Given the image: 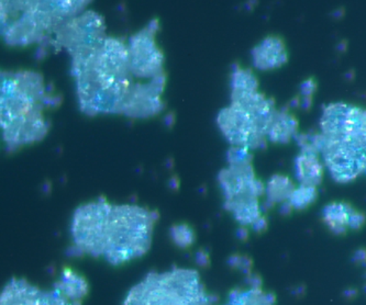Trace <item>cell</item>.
<instances>
[{"mask_svg": "<svg viewBox=\"0 0 366 305\" xmlns=\"http://www.w3.org/2000/svg\"><path fill=\"white\" fill-rule=\"evenodd\" d=\"M157 212L136 204H113L105 199L82 204L71 221L69 257L103 258L120 266L149 252Z\"/></svg>", "mask_w": 366, "mask_h": 305, "instance_id": "6da1fadb", "label": "cell"}, {"mask_svg": "<svg viewBox=\"0 0 366 305\" xmlns=\"http://www.w3.org/2000/svg\"><path fill=\"white\" fill-rule=\"evenodd\" d=\"M77 104L85 115H122L134 79L128 46L121 38L103 41L71 55Z\"/></svg>", "mask_w": 366, "mask_h": 305, "instance_id": "7a4b0ae2", "label": "cell"}, {"mask_svg": "<svg viewBox=\"0 0 366 305\" xmlns=\"http://www.w3.org/2000/svg\"><path fill=\"white\" fill-rule=\"evenodd\" d=\"M61 97L32 71H3L0 79V127L7 152L43 140L49 132L44 111Z\"/></svg>", "mask_w": 366, "mask_h": 305, "instance_id": "3957f363", "label": "cell"}, {"mask_svg": "<svg viewBox=\"0 0 366 305\" xmlns=\"http://www.w3.org/2000/svg\"><path fill=\"white\" fill-rule=\"evenodd\" d=\"M319 154L333 180L348 183L366 166V109L353 104L323 108L318 131Z\"/></svg>", "mask_w": 366, "mask_h": 305, "instance_id": "277c9868", "label": "cell"}, {"mask_svg": "<svg viewBox=\"0 0 366 305\" xmlns=\"http://www.w3.org/2000/svg\"><path fill=\"white\" fill-rule=\"evenodd\" d=\"M230 104L220 110L217 125L233 148L248 150L267 146L269 125L277 110L274 100L259 90L253 71L233 65Z\"/></svg>", "mask_w": 366, "mask_h": 305, "instance_id": "5b68a950", "label": "cell"}, {"mask_svg": "<svg viewBox=\"0 0 366 305\" xmlns=\"http://www.w3.org/2000/svg\"><path fill=\"white\" fill-rule=\"evenodd\" d=\"M88 1H1V36L11 46H38L36 55L42 59L50 50L52 36L69 19L86 10Z\"/></svg>", "mask_w": 366, "mask_h": 305, "instance_id": "8992f818", "label": "cell"}, {"mask_svg": "<svg viewBox=\"0 0 366 305\" xmlns=\"http://www.w3.org/2000/svg\"><path fill=\"white\" fill-rule=\"evenodd\" d=\"M225 158L228 165L217 177L223 208L230 212L240 227H252L263 213L260 198L265 194V185L254 173L251 150L230 148Z\"/></svg>", "mask_w": 366, "mask_h": 305, "instance_id": "52a82bcc", "label": "cell"}, {"mask_svg": "<svg viewBox=\"0 0 366 305\" xmlns=\"http://www.w3.org/2000/svg\"><path fill=\"white\" fill-rule=\"evenodd\" d=\"M216 301L196 270L174 267L149 272L131 288L123 305H213Z\"/></svg>", "mask_w": 366, "mask_h": 305, "instance_id": "ba28073f", "label": "cell"}, {"mask_svg": "<svg viewBox=\"0 0 366 305\" xmlns=\"http://www.w3.org/2000/svg\"><path fill=\"white\" fill-rule=\"evenodd\" d=\"M159 28V20L152 19L127 41L130 71L138 82H150L165 76L164 55L157 43Z\"/></svg>", "mask_w": 366, "mask_h": 305, "instance_id": "9c48e42d", "label": "cell"}, {"mask_svg": "<svg viewBox=\"0 0 366 305\" xmlns=\"http://www.w3.org/2000/svg\"><path fill=\"white\" fill-rule=\"evenodd\" d=\"M101 15L85 10L65 21L52 36L50 50H65L69 55L90 49L107 38Z\"/></svg>", "mask_w": 366, "mask_h": 305, "instance_id": "30bf717a", "label": "cell"}, {"mask_svg": "<svg viewBox=\"0 0 366 305\" xmlns=\"http://www.w3.org/2000/svg\"><path fill=\"white\" fill-rule=\"evenodd\" d=\"M167 85V76L150 82H136L127 99L122 115L131 119H148L164 109L162 94Z\"/></svg>", "mask_w": 366, "mask_h": 305, "instance_id": "8fae6325", "label": "cell"}, {"mask_svg": "<svg viewBox=\"0 0 366 305\" xmlns=\"http://www.w3.org/2000/svg\"><path fill=\"white\" fill-rule=\"evenodd\" d=\"M0 305H80L71 302L57 289L44 290L24 279H11L0 295Z\"/></svg>", "mask_w": 366, "mask_h": 305, "instance_id": "7c38bea8", "label": "cell"}, {"mask_svg": "<svg viewBox=\"0 0 366 305\" xmlns=\"http://www.w3.org/2000/svg\"><path fill=\"white\" fill-rule=\"evenodd\" d=\"M251 61L259 71H273L282 67L288 61L284 41L279 36H267L252 49Z\"/></svg>", "mask_w": 366, "mask_h": 305, "instance_id": "4fadbf2b", "label": "cell"}, {"mask_svg": "<svg viewBox=\"0 0 366 305\" xmlns=\"http://www.w3.org/2000/svg\"><path fill=\"white\" fill-rule=\"evenodd\" d=\"M325 168L321 155L316 152H300L294 160L295 177L302 186H319Z\"/></svg>", "mask_w": 366, "mask_h": 305, "instance_id": "5bb4252c", "label": "cell"}, {"mask_svg": "<svg viewBox=\"0 0 366 305\" xmlns=\"http://www.w3.org/2000/svg\"><path fill=\"white\" fill-rule=\"evenodd\" d=\"M298 120L290 113L288 107L277 110L269 125L267 141L276 144H287L298 134Z\"/></svg>", "mask_w": 366, "mask_h": 305, "instance_id": "9a60e30c", "label": "cell"}, {"mask_svg": "<svg viewBox=\"0 0 366 305\" xmlns=\"http://www.w3.org/2000/svg\"><path fill=\"white\" fill-rule=\"evenodd\" d=\"M54 289H57L63 297L82 305L83 299L87 295L88 283L83 276L72 269H64L61 272L59 280L54 283Z\"/></svg>", "mask_w": 366, "mask_h": 305, "instance_id": "2e32d148", "label": "cell"}, {"mask_svg": "<svg viewBox=\"0 0 366 305\" xmlns=\"http://www.w3.org/2000/svg\"><path fill=\"white\" fill-rule=\"evenodd\" d=\"M295 183L290 177L284 175L272 176L265 185V201L262 204V212L267 211L276 204H284L290 200Z\"/></svg>", "mask_w": 366, "mask_h": 305, "instance_id": "e0dca14e", "label": "cell"}, {"mask_svg": "<svg viewBox=\"0 0 366 305\" xmlns=\"http://www.w3.org/2000/svg\"><path fill=\"white\" fill-rule=\"evenodd\" d=\"M356 211L346 202H331L323 210V219L335 234L342 235L349 229V221Z\"/></svg>", "mask_w": 366, "mask_h": 305, "instance_id": "ac0fdd59", "label": "cell"}, {"mask_svg": "<svg viewBox=\"0 0 366 305\" xmlns=\"http://www.w3.org/2000/svg\"><path fill=\"white\" fill-rule=\"evenodd\" d=\"M274 295L264 292L261 288L248 287L237 289L229 295L227 302L223 305H274Z\"/></svg>", "mask_w": 366, "mask_h": 305, "instance_id": "d6986e66", "label": "cell"}, {"mask_svg": "<svg viewBox=\"0 0 366 305\" xmlns=\"http://www.w3.org/2000/svg\"><path fill=\"white\" fill-rule=\"evenodd\" d=\"M317 194V187L300 185L293 191L288 202L292 206L293 210H304L316 201Z\"/></svg>", "mask_w": 366, "mask_h": 305, "instance_id": "ffe728a7", "label": "cell"}, {"mask_svg": "<svg viewBox=\"0 0 366 305\" xmlns=\"http://www.w3.org/2000/svg\"><path fill=\"white\" fill-rule=\"evenodd\" d=\"M169 234L172 237L173 243L181 248H187L194 244V231L186 224H178V225L171 227Z\"/></svg>", "mask_w": 366, "mask_h": 305, "instance_id": "44dd1931", "label": "cell"}, {"mask_svg": "<svg viewBox=\"0 0 366 305\" xmlns=\"http://www.w3.org/2000/svg\"><path fill=\"white\" fill-rule=\"evenodd\" d=\"M228 264L233 268V269L240 270L244 272V275H251L252 262L250 258L246 256H241V255H233L228 260Z\"/></svg>", "mask_w": 366, "mask_h": 305, "instance_id": "7402d4cb", "label": "cell"}, {"mask_svg": "<svg viewBox=\"0 0 366 305\" xmlns=\"http://www.w3.org/2000/svg\"><path fill=\"white\" fill-rule=\"evenodd\" d=\"M317 90V83L315 79L308 78L300 84V97L302 98H313Z\"/></svg>", "mask_w": 366, "mask_h": 305, "instance_id": "603a6c76", "label": "cell"}, {"mask_svg": "<svg viewBox=\"0 0 366 305\" xmlns=\"http://www.w3.org/2000/svg\"><path fill=\"white\" fill-rule=\"evenodd\" d=\"M365 215L361 212L354 211L352 214L351 218H350V221H349V229H359L363 227L364 223H365Z\"/></svg>", "mask_w": 366, "mask_h": 305, "instance_id": "cb8c5ba5", "label": "cell"}, {"mask_svg": "<svg viewBox=\"0 0 366 305\" xmlns=\"http://www.w3.org/2000/svg\"><path fill=\"white\" fill-rule=\"evenodd\" d=\"M251 227L253 231L258 232V233H261V232L265 231L267 227V219L262 215L260 219H258L254 222L253 225H252Z\"/></svg>", "mask_w": 366, "mask_h": 305, "instance_id": "d4e9b609", "label": "cell"}, {"mask_svg": "<svg viewBox=\"0 0 366 305\" xmlns=\"http://www.w3.org/2000/svg\"><path fill=\"white\" fill-rule=\"evenodd\" d=\"M353 262H358V264H366V250H356V254H354Z\"/></svg>", "mask_w": 366, "mask_h": 305, "instance_id": "484cf974", "label": "cell"}, {"mask_svg": "<svg viewBox=\"0 0 366 305\" xmlns=\"http://www.w3.org/2000/svg\"><path fill=\"white\" fill-rule=\"evenodd\" d=\"M196 262L200 266H207L208 262H209V258H208V255L205 252H198L196 254Z\"/></svg>", "mask_w": 366, "mask_h": 305, "instance_id": "4316f807", "label": "cell"}, {"mask_svg": "<svg viewBox=\"0 0 366 305\" xmlns=\"http://www.w3.org/2000/svg\"><path fill=\"white\" fill-rule=\"evenodd\" d=\"M248 227H240L238 229H237V237H238L239 239H242V241H244V239H248Z\"/></svg>", "mask_w": 366, "mask_h": 305, "instance_id": "83f0119b", "label": "cell"}, {"mask_svg": "<svg viewBox=\"0 0 366 305\" xmlns=\"http://www.w3.org/2000/svg\"><path fill=\"white\" fill-rule=\"evenodd\" d=\"M364 175H366V166H365V169H364Z\"/></svg>", "mask_w": 366, "mask_h": 305, "instance_id": "f1b7e54d", "label": "cell"}]
</instances>
